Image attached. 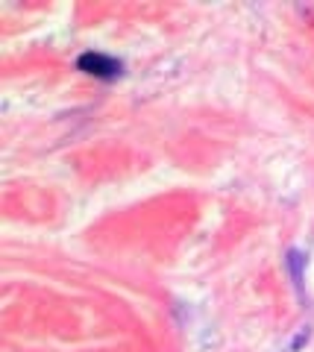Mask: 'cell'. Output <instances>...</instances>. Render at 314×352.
Here are the masks:
<instances>
[{"mask_svg": "<svg viewBox=\"0 0 314 352\" xmlns=\"http://www.w3.org/2000/svg\"><path fill=\"white\" fill-rule=\"evenodd\" d=\"M80 68L94 76H115L117 74V65L112 59L100 56V53H85V56H80Z\"/></svg>", "mask_w": 314, "mask_h": 352, "instance_id": "1", "label": "cell"}]
</instances>
